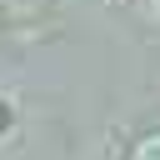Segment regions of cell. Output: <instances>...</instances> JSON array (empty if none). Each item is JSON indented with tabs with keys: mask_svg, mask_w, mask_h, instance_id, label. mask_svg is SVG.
Instances as JSON below:
<instances>
[{
	"mask_svg": "<svg viewBox=\"0 0 160 160\" xmlns=\"http://www.w3.org/2000/svg\"><path fill=\"white\" fill-rule=\"evenodd\" d=\"M125 160H160V125H150V130H140V135L130 140V150H125Z\"/></svg>",
	"mask_w": 160,
	"mask_h": 160,
	"instance_id": "obj_1",
	"label": "cell"
},
{
	"mask_svg": "<svg viewBox=\"0 0 160 160\" xmlns=\"http://www.w3.org/2000/svg\"><path fill=\"white\" fill-rule=\"evenodd\" d=\"M5 120H10V110H5V105H0V125H5Z\"/></svg>",
	"mask_w": 160,
	"mask_h": 160,
	"instance_id": "obj_2",
	"label": "cell"
}]
</instances>
